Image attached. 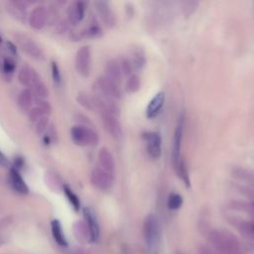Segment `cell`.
<instances>
[{
  "instance_id": "1",
  "label": "cell",
  "mask_w": 254,
  "mask_h": 254,
  "mask_svg": "<svg viewBox=\"0 0 254 254\" xmlns=\"http://www.w3.org/2000/svg\"><path fill=\"white\" fill-rule=\"evenodd\" d=\"M210 240L220 254H242L237 238L227 230H213Z\"/></svg>"
},
{
  "instance_id": "2",
  "label": "cell",
  "mask_w": 254,
  "mask_h": 254,
  "mask_svg": "<svg viewBox=\"0 0 254 254\" xmlns=\"http://www.w3.org/2000/svg\"><path fill=\"white\" fill-rule=\"evenodd\" d=\"M71 137L73 142L81 147L97 146L100 141L98 133L86 125L78 124L71 129Z\"/></svg>"
},
{
  "instance_id": "3",
  "label": "cell",
  "mask_w": 254,
  "mask_h": 254,
  "mask_svg": "<svg viewBox=\"0 0 254 254\" xmlns=\"http://www.w3.org/2000/svg\"><path fill=\"white\" fill-rule=\"evenodd\" d=\"M235 187L243 195L254 199V172L242 167L233 170Z\"/></svg>"
},
{
  "instance_id": "4",
  "label": "cell",
  "mask_w": 254,
  "mask_h": 254,
  "mask_svg": "<svg viewBox=\"0 0 254 254\" xmlns=\"http://www.w3.org/2000/svg\"><path fill=\"white\" fill-rule=\"evenodd\" d=\"M119 86L120 85L108 80L104 76L98 78L92 85L95 95L115 102L121 99V90Z\"/></svg>"
},
{
  "instance_id": "5",
  "label": "cell",
  "mask_w": 254,
  "mask_h": 254,
  "mask_svg": "<svg viewBox=\"0 0 254 254\" xmlns=\"http://www.w3.org/2000/svg\"><path fill=\"white\" fill-rule=\"evenodd\" d=\"M143 236L147 246L150 249L156 248L161 239V225L158 218L150 214L145 218L143 223Z\"/></svg>"
},
{
  "instance_id": "6",
  "label": "cell",
  "mask_w": 254,
  "mask_h": 254,
  "mask_svg": "<svg viewBox=\"0 0 254 254\" xmlns=\"http://www.w3.org/2000/svg\"><path fill=\"white\" fill-rule=\"evenodd\" d=\"M14 39L19 46V48L25 52L29 57L35 59V60H43L44 59V53L41 49L40 46L28 35L23 34V33H15Z\"/></svg>"
},
{
  "instance_id": "7",
  "label": "cell",
  "mask_w": 254,
  "mask_h": 254,
  "mask_svg": "<svg viewBox=\"0 0 254 254\" xmlns=\"http://www.w3.org/2000/svg\"><path fill=\"white\" fill-rule=\"evenodd\" d=\"M90 183L98 190L106 192L113 187L114 175L104 171L101 167H97L91 171Z\"/></svg>"
},
{
  "instance_id": "8",
  "label": "cell",
  "mask_w": 254,
  "mask_h": 254,
  "mask_svg": "<svg viewBox=\"0 0 254 254\" xmlns=\"http://www.w3.org/2000/svg\"><path fill=\"white\" fill-rule=\"evenodd\" d=\"M185 114L182 113L179 119H178V123L174 132V138H173V147H172V164L173 167L175 168L180 161L183 159L181 155V150H182V141H183V133H184V128H185Z\"/></svg>"
},
{
  "instance_id": "9",
  "label": "cell",
  "mask_w": 254,
  "mask_h": 254,
  "mask_svg": "<svg viewBox=\"0 0 254 254\" xmlns=\"http://www.w3.org/2000/svg\"><path fill=\"white\" fill-rule=\"evenodd\" d=\"M75 66L79 75L84 78L89 76L91 68V51L88 46H83L78 50L76 54Z\"/></svg>"
},
{
  "instance_id": "10",
  "label": "cell",
  "mask_w": 254,
  "mask_h": 254,
  "mask_svg": "<svg viewBox=\"0 0 254 254\" xmlns=\"http://www.w3.org/2000/svg\"><path fill=\"white\" fill-rule=\"evenodd\" d=\"M142 138L146 143L149 156L153 159H159L162 155V137H161V134L155 131H148L142 134Z\"/></svg>"
},
{
  "instance_id": "11",
  "label": "cell",
  "mask_w": 254,
  "mask_h": 254,
  "mask_svg": "<svg viewBox=\"0 0 254 254\" xmlns=\"http://www.w3.org/2000/svg\"><path fill=\"white\" fill-rule=\"evenodd\" d=\"M102 118L105 131L115 140H120L123 136V130L119 118L111 114H102Z\"/></svg>"
},
{
  "instance_id": "12",
  "label": "cell",
  "mask_w": 254,
  "mask_h": 254,
  "mask_svg": "<svg viewBox=\"0 0 254 254\" xmlns=\"http://www.w3.org/2000/svg\"><path fill=\"white\" fill-rule=\"evenodd\" d=\"M49 20V12L45 6H36L29 16V25L35 30H42Z\"/></svg>"
},
{
  "instance_id": "13",
  "label": "cell",
  "mask_w": 254,
  "mask_h": 254,
  "mask_svg": "<svg viewBox=\"0 0 254 254\" xmlns=\"http://www.w3.org/2000/svg\"><path fill=\"white\" fill-rule=\"evenodd\" d=\"M95 6L103 24L107 28L114 27L115 24H117V18H115V15L109 3L106 1H97L95 3Z\"/></svg>"
},
{
  "instance_id": "14",
  "label": "cell",
  "mask_w": 254,
  "mask_h": 254,
  "mask_svg": "<svg viewBox=\"0 0 254 254\" xmlns=\"http://www.w3.org/2000/svg\"><path fill=\"white\" fill-rule=\"evenodd\" d=\"M165 103V92L159 91L153 97L146 108V118L153 119L157 118Z\"/></svg>"
},
{
  "instance_id": "15",
  "label": "cell",
  "mask_w": 254,
  "mask_h": 254,
  "mask_svg": "<svg viewBox=\"0 0 254 254\" xmlns=\"http://www.w3.org/2000/svg\"><path fill=\"white\" fill-rule=\"evenodd\" d=\"M6 11L16 20L20 22H25L27 18V4L24 1L12 0L6 2Z\"/></svg>"
},
{
  "instance_id": "16",
  "label": "cell",
  "mask_w": 254,
  "mask_h": 254,
  "mask_svg": "<svg viewBox=\"0 0 254 254\" xmlns=\"http://www.w3.org/2000/svg\"><path fill=\"white\" fill-rule=\"evenodd\" d=\"M104 77L120 85L123 74L119 60L112 59L106 62L104 67Z\"/></svg>"
},
{
  "instance_id": "17",
  "label": "cell",
  "mask_w": 254,
  "mask_h": 254,
  "mask_svg": "<svg viewBox=\"0 0 254 254\" xmlns=\"http://www.w3.org/2000/svg\"><path fill=\"white\" fill-rule=\"evenodd\" d=\"M86 2L84 1H74L68 5L67 9V15L72 24H78L80 23L85 14Z\"/></svg>"
},
{
  "instance_id": "18",
  "label": "cell",
  "mask_w": 254,
  "mask_h": 254,
  "mask_svg": "<svg viewBox=\"0 0 254 254\" xmlns=\"http://www.w3.org/2000/svg\"><path fill=\"white\" fill-rule=\"evenodd\" d=\"M29 89L41 100L47 99L49 96V90H48L47 86H46L41 76L37 73L35 68H33L32 79H31V84H30Z\"/></svg>"
},
{
  "instance_id": "19",
  "label": "cell",
  "mask_w": 254,
  "mask_h": 254,
  "mask_svg": "<svg viewBox=\"0 0 254 254\" xmlns=\"http://www.w3.org/2000/svg\"><path fill=\"white\" fill-rule=\"evenodd\" d=\"M38 104L34 107L31 108V110L28 112V119L30 122L32 123H37L40 119H42L45 117H48L50 111H51V106L48 102H43V100L40 99V102L37 101Z\"/></svg>"
},
{
  "instance_id": "20",
  "label": "cell",
  "mask_w": 254,
  "mask_h": 254,
  "mask_svg": "<svg viewBox=\"0 0 254 254\" xmlns=\"http://www.w3.org/2000/svg\"><path fill=\"white\" fill-rule=\"evenodd\" d=\"M99 162L102 169L114 175L115 172V162L111 152L106 148L102 147L99 151Z\"/></svg>"
},
{
  "instance_id": "21",
  "label": "cell",
  "mask_w": 254,
  "mask_h": 254,
  "mask_svg": "<svg viewBox=\"0 0 254 254\" xmlns=\"http://www.w3.org/2000/svg\"><path fill=\"white\" fill-rule=\"evenodd\" d=\"M133 70L136 72H141L145 65H146V55L144 50L139 47V46H136L131 49V56L129 58Z\"/></svg>"
},
{
  "instance_id": "22",
  "label": "cell",
  "mask_w": 254,
  "mask_h": 254,
  "mask_svg": "<svg viewBox=\"0 0 254 254\" xmlns=\"http://www.w3.org/2000/svg\"><path fill=\"white\" fill-rule=\"evenodd\" d=\"M84 216L87 224V228H88V232H89V236H90V240L91 241H98L99 237H100V226L98 223V220L89 209H85L84 210Z\"/></svg>"
},
{
  "instance_id": "23",
  "label": "cell",
  "mask_w": 254,
  "mask_h": 254,
  "mask_svg": "<svg viewBox=\"0 0 254 254\" xmlns=\"http://www.w3.org/2000/svg\"><path fill=\"white\" fill-rule=\"evenodd\" d=\"M9 182L12 188L19 194L25 195L28 194L29 188L26 185L24 179L22 178V176L19 174L17 169H10L9 172Z\"/></svg>"
},
{
  "instance_id": "24",
  "label": "cell",
  "mask_w": 254,
  "mask_h": 254,
  "mask_svg": "<svg viewBox=\"0 0 254 254\" xmlns=\"http://www.w3.org/2000/svg\"><path fill=\"white\" fill-rule=\"evenodd\" d=\"M33 92L29 88L23 89L17 98V105L22 112H29L33 105Z\"/></svg>"
},
{
  "instance_id": "25",
  "label": "cell",
  "mask_w": 254,
  "mask_h": 254,
  "mask_svg": "<svg viewBox=\"0 0 254 254\" xmlns=\"http://www.w3.org/2000/svg\"><path fill=\"white\" fill-rule=\"evenodd\" d=\"M177 176L182 180V182L185 184V186L187 188L191 187V179L189 176V171L186 165V162H185V160L182 159L179 164L174 168Z\"/></svg>"
},
{
  "instance_id": "26",
  "label": "cell",
  "mask_w": 254,
  "mask_h": 254,
  "mask_svg": "<svg viewBox=\"0 0 254 254\" xmlns=\"http://www.w3.org/2000/svg\"><path fill=\"white\" fill-rule=\"evenodd\" d=\"M32 73H33V68L29 67L28 65L22 66L19 73H18V81H19V83L22 85H24L27 88H29L30 87V84H31V79H32Z\"/></svg>"
},
{
  "instance_id": "27",
  "label": "cell",
  "mask_w": 254,
  "mask_h": 254,
  "mask_svg": "<svg viewBox=\"0 0 254 254\" xmlns=\"http://www.w3.org/2000/svg\"><path fill=\"white\" fill-rule=\"evenodd\" d=\"M51 226H52V234H53V237H54L56 242L61 246H66L67 240H66L63 228H62V224L60 223V221L57 220H53L51 223Z\"/></svg>"
},
{
  "instance_id": "28",
  "label": "cell",
  "mask_w": 254,
  "mask_h": 254,
  "mask_svg": "<svg viewBox=\"0 0 254 254\" xmlns=\"http://www.w3.org/2000/svg\"><path fill=\"white\" fill-rule=\"evenodd\" d=\"M77 102L84 108L90 110V111H96L94 96L92 95H88V94H86V92H80L77 97Z\"/></svg>"
},
{
  "instance_id": "29",
  "label": "cell",
  "mask_w": 254,
  "mask_h": 254,
  "mask_svg": "<svg viewBox=\"0 0 254 254\" xmlns=\"http://www.w3.org/2000/svg\"><path fill=\"white\" fill-rule=\"evenodd\" d=\"M140 85H141L140 78L137 75L132 74L130 77H128V80L126 81L125 90L128 92V94H134V92L140 89Z\"/></svg>"
},
{
  "instance_id": "30",
  "label": "cell",
  "mask_w": 254,
  "mask_h": 254,
  "mask_svg": "<svg viewBox=\"0 0 254 254\" xmlns=\"http://www.w3.org/2000/svg\"><path fill=\"white\" fill-rule=\"evenodd\" d=\"M183 203H184V200L180 194L172 193V194H170V196L168 198L167 204L171 211H178L182 207Z\"/></svg>"
},
{
  "instance_id": "31",
  "label": "cell",
  "mask_w": 254,
  "mask_h": 254,
  "mask_svg": "<svg viewBox=\"0 0 254 254\" xmlns=\"http://www.w3.org/2000/svg\"><path fill=\"white\" fill-rule=\"evenodd\" d=\"M64 193L66 195V197L68 198V202H70V203L72 204V206L74 207V210L76 212H79L80 209H81V202H80V199L79 197L70 189L68 186H65L64 187Z\"/></svg>"
},
{
  "instance_id": "32",
  "label": "cell",
  "mask_w": 254,
  "mask_h": 254,
  "mask_svg": "<svg viewBox=\"0 0 254 254\" xmlns=\"http://www.w3.org/2000/svg\"><path fill=\"white\" fill-rule=\"evenodd\" d=\"M15 68H16V64L11 58L6 57V58H3V60L1 61V71L4 75H7V76L13 75V73L15 71Z\"/></svg>"
},
{
  "instance_id": "33",
  "label": "cell",
  "mask_w": 254,
  "mask_h": 254,
  "mask_svg": "<svg viewBox=\"0 0 254 254\" xmlns=\"http://www.w3.org/2000/svg\"><path fill=\"white\" fill-rule=\"evenodd\" d=\"M102 35V29L98 24L90 25L83 32V36L85 38H99Z\"/></svg>"
},
{
  "instance_id": "34",
  "label": "cell",
  "mask_w": 254,
  "mask_h": 254,
  "mask_svg": "<svg viewBox=\"0 0 254 254\" xmlns=\"http://www.w3.org/2000/svg\"><path fill=\"white\" fill-rule=\"evenodd\" d=\"M119 65H120L123 76L130 77L132 75V72L134 70H133V67H132V64H131L129 58H126V57L121 58L119 60Z\"/></svg>"
},
{
  "instance_id": "35",
  "label": "cell",
  "mask_w": 254,
  "mask_h": 254,
  "mask_svg": "<svg viewBox=\"0 0 254 254\" xmlns=\"http://www.w3.org/2000/svg\"><path fill=\"white\" fill-rule=\"evenodd\" d=\"M48 128H49V115L48 117L43 118L36 123L35 130L38 135H42L44 132L47 131Z\"/></svg>"
},
{
  "instance_id": "36",
  "label": "cell",
  "mask_w": 254,
  "mask_h": 254,
  "mask_svg": "<svg viewBox=\"0 0 254 254\" xmlns=\"http://www.w3.org/2000/svg\"><path fill=\"white\" fill-rule=\"evenodd\" d=\"M52 76H53V80H54L55 84L61 85V83H62V76H61L59 66H58V64L56 62H52Z\"/></svg>"
},
{
  "instance_id": "37",
  "label": "cell",
  "mask_w": 254,
  "mask_h": 254,
  "mask_svg": "<svg viewBox=\"0 0 254 254\" xmlns=\"http://www.w3.org/2000/svg\"><path fill=\"white\" fill-rule=\"evenodd\" d=\"M6 45H7V49H8V51H10V53H11V54L15 55V54L17 53L16 47H15V45H14L13 43H11V42H7V43H6Z\"/></svg>"
},
{
  "instance_id": "38",
  "label": "cell",
  "mask_w": 254,
  "mask_h": 254,
  "mask_svg": "<svg viewBox=\"0 0 254 254\" xmlns=\"http://www.w3.org/2000/svg\"><path fill=\"white\" fill-rule=\"evenodd\" d=\"M0 165H1V166L7 165V160H6L5 156L1 153V151H0Z\"/></svg>"
},
{
  "instance_id": "39",
  "label": "cell",
  "mask_w": 254,
  "mask_h": 254,
  "mask_svg": "<svg viewBox=\"0 0 254 254\" xmlns=\"http://www.w3.org/2000/svg\"><path fill=\"white\" fill-rule=\"evenodd\" d=\"M1 43H2V38H1V36H0V45H1Z\"/></svg>"
}]
</instances>
